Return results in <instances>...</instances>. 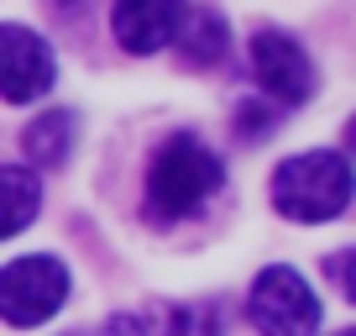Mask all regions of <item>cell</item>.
<instances>
[{"mask_svg": "<svg viewBox=\"0 0 356 336\" xmlns=\"http://www.w3.org/2000/svg\"><path fill=\"white\" fill-rule=\"evenodd\" d=\"M225 184V163L200 142V137L178 132L157 147L152 168H147V211L152 221H184L200 215L204 200Z\"/></svg>", "mask_w": 356, "mask_h": 336, "instance_id": "1", "label": "cell"}, {"mask_svg": "<svg viewBox=\"0 0 356 336\" xmlns=\"http://www.w3.org/2000/svg\"><path fill=\"white\" fill-rule=\"evenodd\" d=\"M273 205L289 221H335L351 205V163L341 153H299L273 174Z\"/></svg>", "mask_w": 356, "mask_h": 336, "instance_id": "2", "label": "cell"}, {"mask_svg": "<svg viewBox=\"0 0 356 336\" xmlns=\"http://www.w3.org/2000/svg\"><path fill=\"white\" fill-rule=\"evenodd\" d=\"M68 300V268L47 252L0 268V321L11 326H42Z\"/></svg>", "mask_w": 356, "mask_h": 336, "instance_id": "3", "label": "cell"}, {"mask_svg": "<svg viewBox=\"0 0 356 336\" xmlns=\"http://www.w3.org/2000/svg\"><path fill=\"white\" fill-rule=\"evenodd\" d=\"M246 310H252V326L262 336H314V326H320V300H314V289L304 284V273L283 268V263L257 273Z\"/></svg>", "mask_w": 356, "mask_h": 336, "instance_id": "4", "label": "cell"}, {"mask_svg": "<svg viewBox=\"0 0 356 336\" xmlns=\"http://www.w3.org/2000/svg\"><path fill=\"white\" fill-rule=\"evenodd\" d=\"M53 79H58L53 47L32 26L0 22V100H11V105L42 100L53 90Z\"/></svg>", "mask_w": 356, "mask_h": 336, "instance_id": "5", "label": "cell"}, {"mask_svg": "<svg viewBox=\"0 0 356 336\" xmlns=\"http://www.w3.org/2000/svg\"><path fill=\"white\" fill-rule=\"evenodd\" d=\"M252 74L283 105H304L314 95V63L289 32H257L252 37Z\"/></svg>", "mask_w": 356, "mask_h": 336, "instance_id": "6", "label": "cell"}, {"mask_svg": "<svg viewBox=\"0 0 356 336\" xmlns=\"http://www.w3.org/2000/svg\"><path fill=\"white\" fill-rule=\"evenodd\" d=\"M184 16H189V0H115L111 32L126 53L147 58V53H163L173 43Z\"/></svg>", "mask_w": 356, "mask_h": 336, "instance_id": "7", "label": "cell"}, {"mask_svg": "<svg viewBox=\"0 0 356 336\" xmlns=\"http://www.w3.org/2000/svg\"><path fill=\"white\" fill-rule=\"evenodd\" d=\"M37 211H42V184H37V174L22 168V163H0V242L16 236L22 226H32Z\"/></svg>", "mask_w": 356, "mask_h": 336, "instance_id": "8", "label": "cell"}, {"mask_svg": "<svg viewBox=\"0 0 356 336\" xmlns=\"http://www.w3.org/2000/svg\"><path fill=\"white\" fill-rule=\"evenodd\" d=\"M68 147H74V116L68 111H42L22 132V153L32 158V163H42V168H58L68 158Z\"/></svg>", "mask_w": 356, "mask_h": 336, "instance_id": "9", "label": "cell"}, {"mask_svg": "<svg viewBox=\"0 0 356 336\" xmlns=\"http://www.w3.org/2000/svg\"><path fill=\"white\" fill-rule=\"evenodd\" d=\"M173 43H184V58H189L194 68H210L215 58L231 47V32H225V22L215 11H189Z\"/></svg>", "mask_w": 356, "mask_h": 336, "instance_id": "10", "label": "cell"}, {"mask_svg": "<svg viewBox=\"0 0 356 336\" xmlns=\"http://www.w3.org/2000/svg\"><path fill=\"white\" fill-rule=\"evenodd\" d=\"M168 336H220V321H215L210 305H184L168 321Z\"/></svg>", "mask_w": 356, "mask_h": 336, "instance_id": "11", "label": "cell"}, {"mask_svg": "<svg viewBox=\"0 0 356 336\" xmlns=\"http://www.w3.org/2000/svg\"><path fill=\"white\" fill-rule=\"evenodd\" d=\"M79 336H147V326L136 315H111V321H100L95 331H79Z\"/></svg>", "mask_w": 356, "mask_h": 336, "instance_id": "12", "label": "cell"}, {"mask_svg": "<svg viewBox=\"0 0 356 336\" xmlns=\"http://www.w3.org/2000/svg\"><path fill=\"white\" fill-rule=\"evenodd\" d=\"M262 126H267V111H262V105H241V132L257 137Z\"/></svg>", "mask_w": 356, "mask_h": 336, "instance_id": "13", "label": "cell"}, {"mask_svg": "<svg viewBox=\"0 0 356 336\" xmlns=\"http://www.w3.org/2000/svg\"><path fill=\"white\" fill-rule=\"evenodd\" d=\"M341 336H356V331H341Z\"/></svg>", "mask_w": 356, "mask_h": 336, "instance_id": "14", "label": "cell"}]
</instances>
